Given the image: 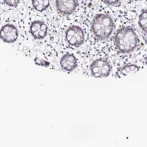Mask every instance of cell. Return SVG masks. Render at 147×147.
Wrapping results in <instances>:
<instances>
[{
  "label": "cell",
  "mask_w": 147,
  "mask_h": 147,
  "mask_svg": "<svg viewBox=\"0 0 147 147\" xmlns=\"http://www.w3.org/2000/svg\"><path fill=\"white\" fill-rule=\"evenodd\" d=\"M114 44L117 50L123 54L132 52L138 44V38L133 29L122 27L118 30L114 37Z\"/></svg>",
  "instance_id": "1"
},
{
  "label": "cell",
  "mask_w": 147,
  "mask_h": 147,
  "mask_svg": "<svg viewBox=\"0 0 147 147\" xmlns=\"http://www.w3.org/2000/svg\"><path fill=\"white\" fill-rule=\"evenodd\" d=\"M114 28V21L108 14H97L92 20L91 30L98 39H107L111 35Z\"/></svg>",
  "instance_id": "2"
},
{
  "label": "cell",
  "mask_w": 147,
  "mask_h": 147,
  "mask_svg": "<svg viewBox=\"0 0 147 147\" xmlns=\"http://www.w3.org/2000/svg\"><path fill=\"white\" fill-rule=\"evenodd\" d=\"M111 71V65L105 58H96L92 61L90 65L91 74L95 78L107 77L109 75Z\"/></svg>",
  "instance_id": "3"
},
{
  "label": "cell",
  "mask_w": 147,
  "mask_h": 147,
  "mask_svg": "<svg viewBox=\"0 0 147 147\" xmlns=\"http://www.w3.org/2000/svg\"><path fill=\"white\" fill-rule=\"evenodd\" d=\"M65 39L70 45L79 47L84 42V32L79 26H72L65 32Z\"/></svg>",
  "instance_id": "4"
},
{
  "label": "cell",
  "mask_w": 147,
  "mask_h": 147,
  "mask_svg": "<svg viewBox=\"0 0 147 147\" xmlns=\"http://www.w3.org/2000/svg\"><path fill=\"white\" fill-rule=\"evenodd\" d=\"M18 36V30L12 24H6L0 30V38L5 42L13 43L17 40Z\"/></svg>",
  "instance_id": "5"
},
{
  "label": "cell",
  "mask_w": 147,
  "mask_h": 147,
  "mask_svg": "<svg viewBox=\"0 0 147 147\" xmlns=\"http://www.w3.org/2000/svg\"><path fill=\"white\" fill-rule=\"evenodd\" d=\"M77 6V0H56V7L58 11L64 15L71 14Z\"/></svg>",
  "instance_id": "6"
},
{
  "label": "cell",
  "mask_w": 147,
  "mask_h": 147,
  "mask_svg": "<svg viewBox=\"0 0 147 147\" xmlns=\"http://www.w3.org/2000/svg\"><path fill=\"white\" fill-rule=\"evenodd\" d=\"M30 32L34 38L41 40L47 35V27L44 22L41 21H35L31 24Z\"/></svg>",
  "instance_id": "7"
},
{
  "label": "cell",
  "mask_w": 147,
  "mask_h": 147,
  "mask_svg": "<svg viewBox=\"0 0 147 147\" xmlns=\"http://www.w3.org/2000/svg\"><path fill=\"white\" fill-rule=\"evenodd\" d=\"M60 65L63 70L71 72L77 67V58L72 54H65L61 58Z\"/></svg>",
  "instance_id": "8"
},
{
  "label": "cell",
  "mask_w": 147,
  "mask_h": 147,
  "mask_svg": "<svg viewBox=\"0 0 147 147\" xmlns=\"http://www.w3.org/2000/svg\"><path fill=\"white\" fill-rule=\"evenodd\" d=\"M140 69V67L136 64H129L121 68L117 72L118 77L119 78L128 76L132 74L136 73Z\"/></svg>",
  "instance_id": "9"
},
{
  "label": "cell",
  "mask_w": 147,
  "mask_h": 147,
  "mask_svg": "<svg viewBox=\"0 0 147 147\" xmlns=\"http://www.w3.org/2000/svg\"><path fill=\"white\" fill-rule=\"evenodd\" d=\"M32 3L34 8L40 12L46 10L50 5L49 0H32Z\"/></svg>",
  "instance_id": "10"
},
{
  "label": "cell",
  "mask_w": 147,
  "mask_h": 147,
  "mask_svg": "<svg viewBox=\"0 0 147 147\" xmlns=\"http://www.w3.org/2000/svg\"><path fill=\"white\" fill-rule=\"evenodd\" d=\"M138 24L142 31L147 34V9L144 10L140 15Z\"/></svg>",
  "instance_id": "11"
},
{
  "label": "cell",
  "mask_w": 147,
  "mask_h": 147,
  "mask_svg": "<svg viewBox=\"0 0 147 147\" xmlns=\"http://www.w3.org/2000/svg\"><path fill=\"white\" fill-rule=\"evenodd\" d=\"M34 61H35V63L36 64H37L40 66L47 67L49 66V65H50V63H49L48 61H45L42 59H40V58H36Z\"/></svg>",
  "instance_id": "12"
},
{
  "label": "cell",
  "mask_w": 147,
  "mask_h": 147,
  "mask_svg": "<svg viewBox=\"0 0 147 147\" xmlns=\"http://www.w3.org/2000/svg\"><path fill=\"white\" fill-rule=\"evenodd\" d=\"M4 3L10 7H16L20 3V0H3Z\"/></svg>",
  "instance_id": "13"
},
{
  "label": "cell",
  "mask_w": 147,
  "mask_h": 147,
  "mask_svg": "<svg viewBox=\"0 0 147 147\" xmlns=\"http://www.w3.org/2000/svg\"><path fill=\"white\" fill-rule=\"evenodd\" d=\"M103 1L108 5H113L118 4L120 1V0H103Z\"/></svg>",
  "instance_id": "14"
},
{
  "label": "cell",
  "mask_w": 147,
  "mask_h": 147,
  "mask_svg": "<svg viewBox=\"0 0 147 147\" xmlns=\"http://www.w3.org/2000/svg\"><path fill=\"white\" fill-rule=\"evenodd\" d=\"M145 64H146V65H147V57H146V58H145Z\"/></svg>",
  "instance_id": "15"
}]
</instances>
